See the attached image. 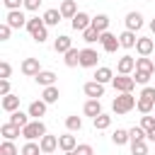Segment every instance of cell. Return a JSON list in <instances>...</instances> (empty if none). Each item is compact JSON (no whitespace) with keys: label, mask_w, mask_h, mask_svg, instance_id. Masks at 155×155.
Segmentation results:
<instances>
[{"label":"cell","mask_w":155,"mask_h":155,"mask_svg":"<svg viewBox=\"0 0 155 155\" xmlns=\"http://www.w3.org/2000/svg\"><path fill=\"white\" fill-rule=\"evenodd\" d=\"M27 31H29L31 39L39 41V44H44V41L48 39V27H46L44 17H29V19H27Z\"/></svg>","instance_id":"obj_1"},{"label":"cell","mask_w":155,"mask_h":155,"mask_svg":"<svg viewBox=\"0 0 155 155\" xmlns=\"http://www.w3.org/2000/svg\"><path fill=\"white\" fill-rule=\"evenodd\" d=\"M136 102H138V99L133 97V92H119V94L114 97V102H111V111L119 114V116H121V114H128V111L136 107Z\"/></svg>","instance_id":"obj_2"},{"label":"cell","mask_w":155,"mask_h":155,"mask_svg":"<svg viewBox=\"0 0 155 155\" xmlns=\"http://www.w3.org/2000/svg\"><path fill=\"white\" fill-rule=\"evenodd\" d=\"M22 136H24L27 140H36V138L46 136V124H44L41 119H31V121L22 128Z\"/></svg>","instance_id":"obj_3"},{"label":"cell","mask_w":155,"mask_h":155,"mask_svg":"<svg viewBox=\"0 0 155 155\" xmlns=\"http://www.w3.org/2000/svg\"><path fill=\"white\" fill-rule=\"evenodd\" d=\"M99 44H102V48H104L107 53H116V48H121V41H119V36H116V34H111V31H102V36H99Z\"/></svg>","instance_id":"obj_4"},{"label":"cell","mask_w":155,"mask_h":155,"mask_svg":"<svg viewBox=\"0 0 155 155\" xmlns=\"http://www.w3.org/2000/svg\"><path fill=\"white\" fill-rule=\"evenodd\" d=\"M111 85H114L116 92H133V87H136L138 82L133 80V75H116V78L111 80Z\"/></svg>","instance_id":"obj_5"},{"label":"cell","mask_w":155,"mask_h":155,"mask_svg":"<svg viewBox=\"0 0 155 155\" xmlns=\"http://www.w3.org/2000/svg\"><path fill=\"white\" fill-rule=\"evenodd\" d=\"M97 61H99V53L90 46L80 48V65L82 68H97Z\"/></svg>","instance_id":"obj_6"},{"label":"cell","mask_w":155,"mask_h":155,"mask_svg":"<svg viewBox=\"0 0 155 155\" xmlns=\"http://www.w3.org/2000/svg\"><path fill=\"white\" fill-rule=\"evenodd\" d=\"M5 22H7L12 29H22V27H27V17H24V12H22V10H7Z\"/></svg>","instance_id":"obj_7"},{"label":"cell","mask_w":155,"mask_h":155,"mask_svg":"<svg viewBox=\"0 0 155 155\" xmlns=\"http://www.w3.org/2000/svg\"><path fill=\"white\" fill-rule=\"evenodd\" d=\"M133 70H136V58H133V56L126 53V56H121V58L116 61V73H119V75H131Z\"/></svg>","instance_id":"obj_8"},{"label":"cell","mask_w":155,"mask_h":155,"mask_svg":"<svg viewBox=\"0 0 155 155\" xmlns=\"http://www.w3.org/2000/svg\"><path fill=\"white\" fill-rule=\"evenodd\" d=\"M19 70H22L27 78H36V75L41 73V63H39V58H24L22 65H19Z\"/></svg>","instance_id":"obj_9"},{"label":"cell","mask_w":155,"mask_h":155,"mask_svg":"<svg viewBox=\"0 0 155 155\" xmlns=\"http://www.w3.org/2000/svg\"><path fill=\"white\" fill-rule=\"evenodd\" d=\"M82 92H85L90 99H99V97H104V85L97 82V80H90V82L82 85Z\"/></svg>","instance_id":"obj_10"},{"label":"cell","mask_w":155,"mask_h":155,"mask_svg":"<svg viewBox=\"0 0 155 155\" xmlns=\"http://www.w3.org/2000/svg\"><path fill=\"white\" fill-rule=\"evenodd\" d=\"M70 24H73V29H75V31H80V34H82L87 27H92V17H90L87 12H78V15L70 19Z\"/></svg>","instance_id":"obj_11"},{"label":"cell","mask_w":155,"mask_h":155,"mask_svg":"<svg viewBox=\"0 0 155 155\" xmlns=\"http://www.w3.org/2000/svg\"><path fill=\"white\" fill-rule=\"evenodd\" d=\"M136 51H138V56H150V53L155 51V41H153L150 36H138Z\"/></svg>","instance_id":"obj_12"},{"label":"cell","mask_w":155,"mask_h":155,"mask_svg":"<svg viewBox=\"0 0 155 155\" xmlns=\"http://www.w3.org/2000/svg\"><path fill=\"white\" fill-rule=\"evenodd\" d=\"M0 136H2L5 140H15L17 136H22V128H19L17 124H12V121H5V124L0 126Z\"/></svg>","instance_id":"obj_13"},{"label":"cell","mask_w":155,"mask_h":155,"mask_svg":"<svg viewBox=\"0 0 155 155\" xmlns=\"http://www.w3.org/2000/svg\"><path fill=\"white\" fill-rule=\"evenodd\" d=\"M61 15H63V19H73L80 10H78V5H75V0H61Z\"/></svg>","instance_id":"obj_14"},{"label":"cell","mask_w":155,"mask_h":155,"mask_svg":"<svg viewBox=\"0 0 155 155\" xmlns=\"http://www.w3.org/2000/svg\"><path fill=\"white\" fill-rule=\"evenodd\" d=\"M46 107H48V104H46L44 99H34V102L29 104V109H27V114H29L31 119H41V116L46 114Z\"/></svg>","instance_id":"obj_15"},{"label":"cell","mask_w":155,"mask_h":155,"mask_svg":"<svg viewBox=\"0 0 155 155\" xmlns=\"http://www.w3.org/2000/svg\"><path fill=\"white\" fill-rule=\"evenodd\" d=\"M39 145H41V153H48V155H51V153L58 148V136H48V133H46V136L39 138Z\"/></svg>","instance_id":"obj_16"},{"label":"cell","mask_w":155,"mask_h":155,"mask_svg":"<svg viewBox=\"0 0 155 155\" xmlns=\"http://www.w3.org/2000/svg\"><path fill=\"white\" fill-rule=\"evenodd\" d=\"M58 148L63 150V153H68V150H75L78 148V140H75V136L68 131V133H63V136H58Z\"/></svg>","instance_id":"obj_17"},{"label":"cell","mask_w":155,"mask_h":155,"mask_svg":"<svg viewBox=\"0 0 155 155\" xmlns=\"http://www.w3.org/2000/svg\"><path fill=\"white\" fill-rule=\"evenodd\" d=\"M94 80L102 82V85H107V82L114 80V70L107 68V65H99V68H94Z\"/></svg>","instance_id":"obj_18"},{"label":"cell","mask_w":155,"mask_h":155,"mask_svg":"<svg viewBox=\"0 0 155 155\" xmlns=\"http://www.w3.org/2000/svg\"><path fill=\"white\" fill-rule=\"evenodd\" d=\"M82 114H85V116H92V119L99 116V114H102V102H99V99H87L85 107H82Z\"/></svg>","instance_id":"obj_19"},{"label":"cell","mask_w":155,"mask_h":155,"mask_svg":"<svg viewBox=\"0 0 155 155\" xmlns=\"http://www.w3.org/2000/svg\"><path fill=\"white\" fill-rule=\"evenodd\" d=\"M140 27H143V15H140V12H128V15H126V29L138 31Z\"/></svg>","instance_id":"obj_20"},{"label":"cell","mask_w":155,"mask_h":155,"mask_svg":"<svg viewBox=\"0 0 155 155\" xmlns=\"http://www.w3.org/2000/svg\"><path fill=\"white\" fill-rule=\"evenodd\" d=\"M53 48H56V53H65V51L73 48V39H70L68 34H61V36L53 41Z\"/></svg>","instance_id":"obj_21"},{"label":"cell","mask_w":155,"mask_h":155,"mask_svg":"<svg viewBox=\"0 0 155 155\" xmlns=\"http://www.w3.org/2000/svg\"><path fill=\"white\" fill-rule=\"evenodd\" d=\"M56 78H58V75H56L53 70H41L34 80H36V85H41V87H48V85H56Z\"/></svg>","instance_id":"obj_22"},{"label":"cell","mask_w":155,"mask_h":155,"mask_svg":"<svg viewBox=\"0 0 155 155\" xmlns=\"http://www.w3.org/2000/svg\"><path fill=\"white\" fill-rule=\"evenodd\" d=\"M0 104H2V109H5L7 114H12V111H17V109H19V97L10 92V94H5V97H2V102H0Z\"/></svg>","instance_id":"obj_23"},{"label":"cell","mask_w":155,"mask_h":155,"mask_svg":"<svg viewBox=\"0 0 155 155\" xmlns=\"http://www.w3.org/2000/svg\"><path fill=\"white\" fill-rule=\"evenodd\" d=\"M119 41H121V48H133V46H136V41H138V36H136V31L126 29V31H121V34H119Z\"/></svg>","instance_id":"obj_24"},{"label":"cell","mask_w":155,"mask_h":155,"mask_svg":"<svg viewBox=\"0 0 155 155\" xmlns=\"http://www.w3.org/2000/svg\"><path fill=\"white\" fill-rule=\"evenodd\" d=\"M58 97H61V90H58L56 85H48V87H44V92H41V99H44L46 104L58 102Z\"/></svg>","instance_id":"obj_25"},{"label":"cell","mask_w":155,"mask_h":155,"mask_svg":"<svg viewBox=\"0 0 155 155\" xmlns=\"http://www.w3.org/2000/svg\"><path fill=\"white\" fill-rule=\"evenodd\" d=\"M63 56H65V58H63V63H65L68 68L80 65V48H75V46H73V48H70V51H65Z\"/></svg>","instance_id":"obj_26"},{"label":"cell","mask_w":155,"mask_h":155,"mask_svg":"<svg viewBox=\"0 0 155 155\" xmlns=\"http://www.w3.org/2000/svg\"><path fill=\"white\" fill-rule=\"evenodd\" d=\"M92 126H94V131H107V128L111 126V116L102 111L99 116H94V119H92Z\"/></svg>","instance_id":"obj_27"},{"label":"cell","mask_w":155,"mask_h":155,"mask_svg":"<svg viewBox=\"0 0 155 155\" xmlns=\"http://www.w3.org/2000/svg\"><path fill=\"white\" fill-rule=\"evenodd\" d=\"M44 22H46V27H56L61 19H63V15H61V10H46L44 15Z\"/></svg>","instance_id":"obj_28"},{"label":"cell","mask_w":155,"mask_h":155,"mask_svg":"<svg viewBox=\"0 0 155 155\" xmlns=\"http://www.w3.org/2000/svg\"><path fill=\"white\" fill-rule=\"evenodd\" d=\"M136 70H143V73H155V63L148 58V56H140V58H136Z\"/></svg>","instance_id":"obj_29"},{"label":"cell","mask_w":155,"mask_h":155,"mask_svg":"<svg viewBox=\"0 0 155 155\" xmlns=\"http://www.w3.org/2000/svg\"><path fill=\"white\" fill-rule=\"evenodd\" d=\"M111 140H114V145H126V143H131V133L126 128H116L111 133Z\"/></svg>","instance_id":"obj_30"},{"label":"cell","mask_w":155,"mask_h":155,"mask_svg":"<svg viewBox=\"0 0 155 155\" xmlns=\"http://www.w3.org/2000/svg\"><path fill=\"white\" fill-rule=\"evenodd\" d=\"M7 121H12V124H17L19 128H24V126L29 124V114H24V111L17 109V111H12V114L7 116Z\"/></svg>","instance_id":"obj_31"},{"label":"cell","mask_w":155,"mask_h":155,"mask_svg":"<svg viewBox=\"0 0 155 155\" xmlns=\"http://www.w3.org/2000/svg\"><path fill=\"white\" fill-rule=\"evenodd\" d=\"M92 27H94L97 31H109V17H107V15L92 17Z\"/></svg>","instance_id":"obj_32"},{"label":"cell","mask_w":155,"mask_h":155,"mask_svg":"<svg viewBox=\"0 0 155 155\" xmlns=\"http://www.w3.org/2000/svg\"><path fill=\"white\" fill-rule=\"evenodd\" d=\"M99 36H102V31H97L94 27H87L82 31V41L85 44H94V41H99Z\"/></svg>","instance_id":"obj_33"},{"label":"cell","mask_w":155,"mask_h":155,"mask_svg":"<svg viewBox=\"0 0 155 155\" xmlns=\"http://www.w3.org/2000/svg\"><path fill=\"white\" fill-rule=\"evenodd\" d=\"M136 109H138L140 114H150V111L155 109V102H150V99H145V97H138V102H136Z\"/></svg>","instance_id":"obj_34"},{"label":"cell","mask_w":155,"mask_h":155,"mask_svg":"<svg viewBox=\"0 0 155 155\" xmlns=\"http://www.w3.org/2000/svg\"><path fill=\"white\" fill-rule=\"evenodd\" d=\"M65 128H68L70 133L80 131V128H82V119H80V116H75V114H73V116H65Z\"/></svg>","instance_id":"obj_35"},{"label":"cell","mask_w":155,"mask_h":155,"mask_svg":"<svg viewBox=\"0 0 155 155\" xmlns=\"http://www.w3.org/2000/svg\"><path fill=\"white\" fill-rule=\"evenodd\" d=\"M131 155H148V143L143 140H131Z\"/></svg>","instance_id":"obj_36"},{"label":"cell","mask_w":155,"mask_h":155,"mask_svg":"<svg viewBox=\"0 0 155 155\" xmlns=\"http://www.w3.org/2000/svg\"><path fill=\"white\" fill-rule=\"evenodd\" d=\"M0 155H22V150H17V145L12 140H2L0 143Z\"/></svg>","instance_id":"obj_37"},{"label":"cell","mask_w":155,"mask_h":155,"mask_svg":"<svg viewBox=\"0 0 155 155\" xmlns=\"http://www.w3.org/2000/svg\"><path fill=\"white\" fill-rule=\"evenodd\" d=\"M22 155H41V145L34 143V140H27L22 145Z\"/></svg>","instance_id":"obj_38"},{"label":"cell","mask_w":155,"mask_h":155,"mask_svg":"<svg viewBox=\"0 0 155 155\" xmlns=\"http://www.w3.org/2000/svg\"><path fill=\"white\" fill-rule=\"evenodd\" d=\"M140 126L145 128V133H150V131L155 128V116H150V114H143V116H140Z\"/></svg>","instance_id":"obj_39"},{"label":"cell","mask_w":155,"mask_h":155,"mask_svg":"<svg viewBox=\"0 0 155 155\" xmlns=\"http://www.w3.org/2000/svg\"><path fill=\"white\" fill-rule=\"evenodd\" d=\"M128 133H131V140H143V138H148L143 126H133V128H128Z\"/></svg>","instance_id":"obj_40"},{"label":"cell","mask_w":155,"mask_h":155,"mask_svg":"<svg viewBox=\"0 0 155 155\" xmlns=\"http://www.w3.org/2000/svg\"><path fill=\"white\" fill-rule=\"evenodd\" d=\"M133 80L138 82V85H148V80H150V73H143V70H133Z\"/></svg>","instance_id":"obj_41"},{"label":"cell","mask_w":155,"mask_h":155,"mask_svg":"<svg viewBox=\"0 0 155 155\" xmlns=\"http://www.w3.org/2000/svg\"><path fill=\"white\" fill-rule=\"evenodd\" d=\"M75 155H94V148H92L90 143H80V145L75 148Z\"/></svg>","instance_id":"obj_42"},{"label":"cell","mask_w":155,"mask_h":155,"mask_svg":"<svg viewBox=\"0 0 155 155\" xmlns=\"http://www.w3.org/2000/svg\"><path fill=\"white\" fill-rule=\"evenodd\" d=\"M10 75H12V65H10L7 61H2V63H0V80H7Z\"/></svg>","instance_id":"obj_43"},{"label":"cell","mask_w":155,"mask_h":155,"mask_svg":"<svg viewBox=\"0 0 155 155\" xmlns=\"http://www.w3.org/2000/svg\"><path fill=\"white\" fill-rule=\"evenodd\" d=\"M2 5L7 10H22L24 7V0H2Z\"/></svg>","instance_id":"obj_44"},{"label":"cell","mask_w":155,"mask_h":155,"mask_svg":"<svg viewBox=\"0 0 155 155\" xmlns=\"http://www.w3.org/2000/svg\"><path fill=\"white\" fill-rule=\"evenodd\" d=\"M10 34H12V27L5 22V24H0V41H7L10 39Z\"/></svg>","instance_id":"obj_45"},{"label":"cell","mask_w":155,"mask_h":155,"mask_svg":"<svg viewBox=\"0 0 155 155\" xmlns=\"http://www.w3.org/2000/svg\"><path fill=\"white\" fill-rule=\"evenodd\" d=\"M41 2H44V0H24V10H29V12H36Z\"/></svg>","instance_id":"obj_46"},{"label":"cell","mask_w":155,"mask_h":155,"mask_svg":"<svg viewBox=\"0 0 155 155\" xmlns=\"http://www.w3.org/2000/svg\"><path fill=\"white\" fill-rule=\"evenodd\" d=\"M0 94H10V80H0Z\"/></svg>","instance_id":"obj_47"},{"label":"cell","mask_w":155,"mask_h":155,"mask_svg":"<svg viewBox=\"0 0 155 155\" xmlns=\"http://www.w3.org/2000/svg\"><path fill=\"white\" fill-rule=\"evenodd\" d=\"M148 27H150V31L155 34V19H150V24H148Z\"/></svg>","instance_id":"obj_48"},{"label":"cell","mask_w":155,"mask_h":155,"mask_svg":"<svg viewBox=\"0 0 155 155\" xmlns=\"http://www.w3.org/2000/svg\"><path fill=\"white\" fill-rule=\"evenodd\" d=\"M63 155H75V150H68V153H63Z\"/></svg>","instance_id":"obj_49"},{"label":"cell","mask_w":155,"mask_h":155,"mask_svg":"<svg viewBox=\"0 0 155 155\" xmlns=\"http://www.w3.org/2000/svg\"><path fill=\"white\" fill-rule=\"evenodd\" d=\"M41 155H48V153H41Z\"/></svg>","instance_id":"obj_50"},{"label":"cell","mask_w":155,"mask_h":155,"mask_svg":"<svg viewBox=\"0 0 155 155\" xmlns=\"http://www.w3.org/2000/svg\"><path fill=\"white\" fill-rule=\"evenodd\" d=\"M153 111H155V109H153Z\"/></svg>","instance_id":"obj_51"}]
</instances>
